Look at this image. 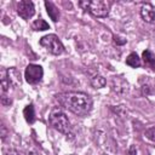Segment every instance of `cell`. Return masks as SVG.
<instances>
[{
    "label": "cell",
    "instance_id": "cell-7",
    "mask_svg": "<svg viewBox=\"0 0 155 155\" xmlns=\"http://www.w3.org/2000/svg\"><path fill=\"white\" fill-rule=\"evenodd\" d=\"M111 87H113V91L116 93V94H120V96H124L128 92V85L127 82L121 79V78H114L113 81H111Z\"/></svg>",
    "mask_w": 155,
    "mask_h": 155
},
{
    "label": "cell",
    "instance_id": "cell-18",
    "mask_svg": "<svg viewBox=\"0 0 155 155\" xmlns=\"http://www.w3.org/2000/svg\"><path fill=\"white\" fill-rule=\"evenodd\" d=\"M11 103H12V101L10 99V97H7V96H5V94L1 96V104H2V105H10Z\"/></svg>",
    "mask_w": 155,
    "mask_h": 155
},
{
    "label": "cell",
    "instance_id": "cell-19",
    "mask_svg": "<svg viewBox=\"0 0 155 155\" xmlns=\"http://www.w3.org/2000/svg\"><path fill=\"white\" fill-rule=\"evenodd\" d=\"M6 155H25V154L19 150H16V149H10L6 151Z\"/></svg>",
    "mask_w": 155,
    "mask_h": 155
},
{
    "label": "cell",
    "instance_id": "cell-13",
    "mask_svg": "<svg viewBox=\"0 0 155 155\" xmlns=\"http://www.w3.org/2000/svg\"><path fill=\"white\" fill-rule=\"evenodd\" d=\"M23 115H24V119L27 120V122L29 124H33L35 121V110H34V107L31 104L27 105L23 110Z\"/></svg>",
    "mask_w": 155,
    "mask_h": 155
},
{
    "label": "cell",
    "instance_id": "cell-1",
    "mask_svg": "<svg viewBox=\"0 0 155 155\" xmlns=\"http://www.w3.org/2000/svg\"><path fill=\"white\" fill-rule=\"evenodd\" d=\"M61 105L78 116L87 115L92 109V99L84 92H65L57 96Z\"/></svg>",
    "mask_w": 155,
    "mask_h": 155
},
{
    "label": "cell",
    "instance_id": "cell-3",
    "mask_svg": "<svg viewBox=\"0 0 155 155\" xmlns=\"http://www.w3.org/2000/svg\"><path fill=\"white\" fill-rule=\"evenodd\" d=\"M50 125L58 132L63 134H68L71 130L70 122L67 117V115L59 109V108H53L51 114H50Z\"/></svg>",
    "mask_w": 155,
    "mask_h": 155
},
{
    "label": "cell",
    "instance_id": "cell-21",
    "mask_svg": "<svg viewBox=\"0 0 155 155\" xmlns=\"http://www.w3.org/2000/svg\"><path fill=\"white\" fill-rule=\"evenodd\" d=\"M8 134V131H7V128L4 126V125H1V133H0V136H1V139L2 140H5V138H6V136Z\"/></svg>",
    "mask_w": 155,
    "mask_h": 155
},
{
    "label": "cell",
    "instance_id": "cell-8",
    "mask_svg": "<svg viewBox=\"0 0 155 155\" xmlns=\"http://www.w3.org/2000/svg\"><path fill=\"white\" fill-rule=\"evenodd\" d=\"M140 16L147 23L155 22V10L150 4H144L140 8Z\"/></svg>",
    "mask_w": 155,
    "mask_h": 155
},
{
    "label": "cell",
    "instance_id": "cell-20",
    "mask_svg": "<svg viewBox=\"0 0 155 155\" xmlns=\"http://www.w3.org/2000/svg\"><path fill=\"white\" fill-rule=\"evenodd\" d=\"M27 155H41V154H40V151H39L36 148H33V147H31V148L28 149Z\"/></svg>",
    "mask_w": 155,
    "mask_h": 155
},
{
    "label": "cell",
    "instance_id": "cell-14",
    "mask_svg": "<svg viewBox=\"0 0 155 155\" xmlns=\"http://www.w3.org/2000/svg\"><path fill=\"white\" fill-rule=\"evenodd\" d=\"M31 29H34V30H47V29H50V25L45 22V19L38 18L31 23Z\"/></svg>",
    "mask_w": 155,
    "mask_h": 155
},
{
    "label": "cell",
    "instance_id": "cell-11",
    "mask_svg": "<svg viewBox=\"0 0 155 155\" xmlns=\"http://www.w3.org/2000/svg\"><path fill=\"white\" fill-rule=\"evenodd\" d=\"M45 7H46L47 13H48V16L51 17V19H52L53 22H57L58 18H59V11L57 10V7H56L52 2H50V1H46V2H45Z\"/></svg>",
    "mask_w": 155,
    "mask_h": 155
},
{
    "label": "cell",
    "instance_id": "cell-4",
    "mask_svg": "<svg viewBox=\"0 0 155 155\" xmlns=\"http://www.w3.org/2000/svg\"><path fill=\"white\" fill-rule=\"evenodd\" d=\"M40 45L44 46L50 53H52L54 56H59L64 51L63 44L58 39V36L54 35V34H48V35L42 36L40 39Z\"/></svg>",
    "mask_w": 155,
    "mask_h": 155
},
{
    "label": "cell",
    "instance_id": "cell-16",
    "mask_svg": "<svg viewBox=\"0 0 155 155\" xmlns=\"http://www.w3.org/2000/svg\"><path fill=\"white\" fill-rule=\"evenodd\" d=\"M145 137L151 140V142H155V127H150L145 131Z\"/></svg>",
    "mask_w": 155,
    "mask_h": 155
},
{
    "label": "cell",
    "instance_id": "cell-17",
    "mask_svg": "<svg viewBox=\"0 0 155 155\" xmlns=\"http://www.w3.org/2000/svg\"><path fill=\"white\" fill-rule=\"evenodd\" d=\"M114 42L116 45H125L126 44V39L120 36V35H114Z\"/></svg>",
    "mask_w": 155,
    "mask_h": 155
},
{
    "label": "cell",
    "instance_id": "cell-2",
    "mask_svg": "<svg viewBox=\"0 0 155 155\" xmlns=\"http://www.w3.org/2000/svg\"><path fill=\"white\" fill-rule=\"evenodd\" d=\"M79 6L82 7L84 10L91 12L93 16L99 17V18H104L109 15L110 11V6L111 2L107 1V0H93V1H80Z\"/></svg>",
    "mask_w": 155,
    "mask_h": 155
},
{
    "label": "cell",
    "instance_id": "cell-5",
    "mask_svg": "<svg viewBox=\"0 0 155 155\" xmlns=\"http://www.w3.org/2000/svg\"><path fill=\"white\" fill-rule=\"evenodd\" d=\"M42 75H44L42 67L38 65V64H29V65H27V68L24 70L25 81L28 84H31V85L40 82V80L42 79Z\"/></svg>",
    "mask_w": 155,
    "mask_h": 155
},
{
    "label": "cell",
    "instance_id": "cell-12",
    "mask_svg": "<svg viewBox=\"0 0 155 155\" xmlns=\"http://www.w3.org/2000/svg\"><path fill=\"white\" fill-rule=\"evenodd\" d=\"M126 64L130 65L131 68H139L140 67V58L136 52H132L127 56L126 58Z\"/></svg>",
    "mask_w": 155,
    "mask_h": 155
},
{
    "label": "cell",
    "instance_id": "cell-10",
    "mask_svg": "<svg viewBox=\"0 0 155 155\" xmlns=\"http://www.w3.org/2000/svg\"><path fill=\"white\" fill-rule=\"evenodd\" d=\"M142 58H143L144 64H145L148 68L155 70V54H154L150 50H145V51H143V53H142Z\"/></svg>",
    "mask_w": 155,
    "mask_h": 155
},
{
    "label": "cell",
    "instance_id": "cell-22",
    "mask_svg": "<svg viewBox=\"0 0 155 155\" xmlns=\"http://www.w3.org/2000/svg\"><path fill=\"white\" fill-rule=\"evenodd\" d=\"M127 155H137V149H136L134 145H131L130 147V149L127 151Z\"/></svg>",
    "mask_w": 155,
    "mask_h": 155
},
{
    "label": "cell",
    "instance_id": "cell-9",
    "mask_svg": "<svg viewBox=\"0 0 155 155\" xmlns=\"http://www.w3.org/2000/svg\"><path fill=\"white\" fill-rule=\"evenodd\" d=\"M7 79L11 84V86H18L21 85V74L17 68H10L7 69Z\"/></svg>",
    "mask_w": 155,
    "mask_h": 155
},
{
    "label": "cell",
    "instance_id": "cell-15",
    "mask_svg": "<svg viewBox=\"0 0 155 155\" xmlns=\"http://www.w3.org/2000/svg\"><path fill=\"white\" fill-rule=\"evenodd\" d=\"M105 84H107V81L102 75H94L91 78V85L94 88H102L105 86Z\"/></svg>",
    "mask_w": 155,
    "mask_h": 155
},
{
    "label": "cell",
    "instance_id": "cell-6",
    "mask_svg": "<svg viewBox=\"0 0 155 155\" xmlns=\"http://www.w3.org/2000/svg\"><path fill=\"white\" fill-rule=\"evenodd\" d=\"M17 13L23 19H29L35 13L34 4L31 1H29V0H22V1H19L17 4Z\"/></svg>",
    "mask_w": 155,
    "mask_h": 155
}]
</instances>
